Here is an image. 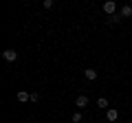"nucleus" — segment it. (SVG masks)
<instances>
[{
	"instance_id": "obj_4",
	"label": "nucleus",
	"mask_w": 132,
	"mask_h": 123,
	"mask_svg": "<svg viewBox=\"0 0 132 123\" xmlns=\"http://www.w3.org/2000/svg\"><path fill=\"white\" fill-rule=\"evenodd\" d=\"M75 106H77V108H86V106H88V97H86V95H79V97L75 99Z\"/></svg>"
},
{
	"instance_id": "obj_10",
	"label": "nucleus",
	"mask_w": 132,
	"mask_h": 123,
	"mask_svg": "<svg viewBox=\"0 0 132 123\" xmlns=\"http://www.w3.org/2000/svg\"><path fill=\"white\" fill-rule=\"evenodd\" d=\"M42 5H44V9H51V7H53V0H44Z\"/></svg>"
},
{
	"instance_id": "obj_7",
	"label": "nucleus",
	"mask_w": 132,
	"mask_h": 123,
	"mask_svg": "<svg viewBox=\"0 0 132 123\" xmlns=\"http://www.w3.org/2000/svg\"><path fill=\"white\" fill-rule=\"evenodd\" d=\"M18 101H22V103H24V101H31V95H29L27 90H20V92H18Z\"/></svg>"
},
{
	"instance_id": "obj_9",
	"label": "nucleus",
	"mask_w": 132,
	"mask_h": 123,
	"mask_svg": "<svg viewBox=\"0 0 132 123\" xmlns=\"http://www.w3.org/2000/svg\"><path fill=\"white\" fill-rule=\"evenodd\" d=\"M79 121H81V114L75 112V114H73V123H79Z\"/></svg>"
},
{
	"instance_id": "obj_6",
	"label": "nucleus",
	"mask_w": 132,
	"mask_h": 123,
	"mask_svg": "<svg viewBox=\"0 0 132 123\" xmlns=\"http://www.w3.org/2000/svg\"><path fill=\"white\" fill-rule=\"evenodd\" d=\"M121 18H132V5H126V7H121Z\"/></svg>"
},
{
	"instance_id": "obj_2",
	"label": "nucleus",
	"mask_w": 132,
	"mask_h": 123,
	"mask_svg": "<svg viewBox=\"0 0 132 123\" xmlns=\"http://www.w3.org/2000/svg\"><path fill=\"white\" fill-rule=\"evenodd\" d=\"M104 11L108 15H114V11H117V2H114V0H106V2H104Z\"/></svg>"
},
{
	"instance_id": "obj_1",
	"label": "nucleus",
	"mask_w": 132,
	"mask_h": 123,
	"mask_svg": "<svg viewBox=\"0 0 132 123\" xmlns=\"http://www.w3.org/2000/svg\"><path fill=\"white\" fill-rule=\"evenodd\" d=\"M2 59L11 64V61H15V59H18V53H15L13 48H7V51H2Z\"/></svg>"
},
{
	"instance_id": "obj_8",
	"label": "nucleus",
	"mask_w": 132,
	"mask_h": 123,
	"mask_svg": "<svg viewBox=\"0 0 132 123\" xmlns=\"http://www.w3.org/2000/svg\"><path fill=\"white\" fill-rule=\"evenodd\" d=\"M97 106H99V108H108V99H106V97H99V99H97Z\"/></svg>"
},
{
	"instance_id": "obj_5",
	"label": "nucleus",
	"mask_w": 132,
	"mask_h": 123,
	"mask_svg": "<svg viewBox=\"0 0 132 123\" xmlns=\"http://www.w3.org/2000/svg\"><path fill=\"white\" fill-rule=\"evenodd\" d=\"M106 119H108V121H117V119H119V110L110 108L108 112H106Z\"/></svg>"
},
{
	"instance_id": "obj_3",
	"label": "nucleus",
	"mask_w": 132,
	"mask_h": 123,
	"mask_svg": "<svg viewBox=\"0 0 132 123\" xmlns=\"http://www.w3.org/2000/svg\"><path fill=\"white\" fill-rule=\"evenodd\" d=\"M84 77H86L88 81H95V79H97V71H95V68H86V71H84Z\"/></svg>"
},
{
	"instance_id": "obj_11",
	"label": "nucleus",
	"mask_w": 132,
	"mask_h": 123,
	"mask_svg": "<svg viewBox=\"0 0 132 123\" xmlns=\"http://www.w3.org/2000/svg\"><path fill=\"white\" fill-rule=\"evenodd\" d=\"M38 99H40V95H38V92H31V101H33V103H35Z\"/></svg>"
}]
</instances>
